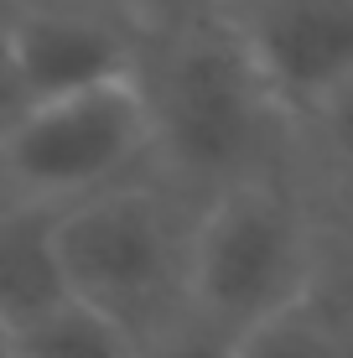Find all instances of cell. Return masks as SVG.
Returning a JSON list of instances; mask_svg holds the SVG:
<instances>
[{
	"label": "cell",
	"mask_w": 353,
	"mask_h": 358,
	"mask_svg": "<svg viewBox=\"0 0 353 358\" xmlns=\"http://www.w3.org/2000/svg\"><path fill=\"white\" fill-rule=\"evenodd\" d=\"M145 171V115L130 78L31 104L0 141V213H68Z\"/></svg>",
	"instance_id": "277c9868"
},
{
	"label": "cell",
	"mask_w": 353,
	"mask_h": 358,
	"mask_svg": "<svg viewBox=\"0 0 353 358\" xmlns=\"http://www.w3.org/2000/svg\"><path fill=\"white\" fill-rule=\"evenodd\" d=\"M291 182L322 224H353V78L291 125Z\"/></svg>",
	"instance_id": "52a82bcc"
},
{
	"label": "cell",
	"mask_w": 353,
	"mask_h": 358,
	"mask_svg": "<svg viewBox=\"0 0 353 358\" xmlns=\"http://www.w3.org/2000/svg\"><path fill=\"white\" fill-rule=\"evenodd\" d=\"M10 358H136V343L83 306H57L42 322L6 338Z\"/></svg>",
	"instance_id": "30bf717a"
},
{
	"label": "cell",
	"mask_w": 353,
	"mask_h": 358,
	"mask_svg": "<svg viewBox=\"0 0 353 358\" xmlns=\"http://www.w3.org/2000/svg\"><path fill=\"white\" fill-rule=\"evenodd\" d=\"M229 358H338V353L327 348V338L312 327L301 306H286V312L254 322L250 332H239L229 343Z\"/></svg>",
	"instance_id": "8fae6325"
},
{
	"label": "cell",
	"mask_w": 353,
	"mask_h": 358,
	"mask_svg": "<svg viewBox=\"0 0 353 358\" xmlns=\"http://www.w3.org/2000/svg\"><path fill=\"white\" fill-rule=\"evenodd\" d=\"M136 358H229V343L213 338L208 327H198L192 317H182L177 327H166L161 338L141 343Z\"/></svg>",
	"instance_id": "7c38bea8"
},
{
	"label": "cell",
	"mask_w": 353,
	"mask_h": 358,
	"mask_svg": "<svg viewBox=\"0 0 353 358\" xmlns=\"http://www.w3.org/2000/svg\"><path fill=\"white\" fill-rule=\"evenodd\" d=\"M0 27L31 104H47L130 78L141 10L136 0H0Z\"/></svg>",
	"instance_id": "8992f818"
},
{
	"label": "cell",
	"mask_w": 353,
	"mask_h": 358,
	"mask_svg": "<svg viewBox=\"0 0 353 358\" xmlns=\"http://www.w3.org/2000/svg\"><path fill=\"white\" fill-rule=\"evenodd\" d=\"M0 358H10V348H6V332H0Z\"/></svg>",
	"instance_id": "9a60e30c"
},
{
	"label": "cell",
	"mask_w": 353,
	"mask_h": 358,
	"mask_svg": "<svg viewBox=\"0 0 353 358\" xmlns=\"http://www.w3.org/2000/svg\"><path fill=\"white\" fill-rule=\"evenodd\" d=\"M141 10H213V0H136Z\"/></svg>",
	"instance_id": "5bb4252c"
},
{
	"label": "cell",
	"mask_w": 353,
	"mask_h": 358,
	"mask_svg": "<svg viewBox=\"0 0 353 358\" xmlns=\"http://www.w3.org/2000/svg\"><path fill=\"white\" fill-rule=\"evenodd\" d=\"M301 312L338 358H353V224H322L312 275L301 286Z\"/></svg>",
	"instance_id": "9c48e42d"
},
{
	"label": "cell",
	"mask_w": 353,
	"mask_h": 358,
	"mask_svg": "<svg viewBox=\"0 0 353 358\" xmlns=\"http://www.w3.org/2000/svg\"><path fill=\"white\" fill-rule=\"evenodd\" d=\"M198 208L151 171L57 213V265L68 301L104 317L130 343H151L187 317V260Z\"/></svg>",
	"instance_id": "7a4b0ae2"
},
{
	"label": "cell",
	"mask_w": 353,
	"mask_h": 358,
	"mask_svg": "<svg viewBox=\"0 0 353 358\" xmlns=\"http://www.w3.org/2000/svg\"><path fill=\"white\" fill-rule=\"evenodd\" d=\"M213 16L291 125L353 78V0H213Z\"/></svg>",
	"instance_id": "5b68a950"
},
{
	"label": "cell",
	"mask_w": 353,
	"mask_h": 358,
	"mask_svg": "<svg viewBox=\"0 0 353 358\" xmlns=\"http://www.w3.org/2000/svg\"><path fill=\"white\" fill-rule=\"evenodd\" d=\"M27 109H31V94H27V83H21L16 57H10L6 27H0V141H6V135L27 120Z\"/></svg>",
	"instance_id": "4fadbf2b"
},
{
	"label": "cell",
	"mask_w": 353,
	"mask_h": 358,
	"mask_svg": "<svg viewBox=\"0 0 353 358\" xmlns=\"http://www.w3.org/2000/svg\"><path fill=\"white\" fill-rule=\"evenodd\" d=\"M322 218L291 171L239 182L198 208L187 260V317L234 343L254 322L301 301Z\"/></svg>",
	"instance_id": "3957f363"
},
{
	"label": "cell",
	"mask_w": 353,
	"mask_h": 358,
	"mask_svg": "<svg viewBox=\"0 0 353 358\" xmlns=\"http://www.w3.org/2000/svg\"><path fill=\"white\" fill-rule=\"evenodd\" d=\"M130 89L145 115V171L182 203L203 208L291 171V120L213 10H141Z\"/></svg>",
	"instance_id": "6da1fadb"
},
{
	"label": "cell",
	"mask_w": 353,
	"mask_h": 358,
	"mask_svg": "<svg viewBox=\"0 0 353 358\" xmlns=\"http://www.w3.org/2000/svg\"><path fill=\"white\" fill-rule=\"evenodd\" d=\"M57 213H0V332H21L68 306L52 239Z\"/></svg>",
	"instance_id": "ba28073f"
}]
</instances>
